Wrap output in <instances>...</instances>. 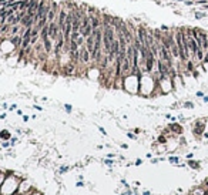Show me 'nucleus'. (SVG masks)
<instances>
[{"label": "nucleus", "instance_id": "6e6552de", "mask_svg": "<svg viewBox=\"0 0 208 195\" xmlns=\"http://www.w3.org/2000/svg\"><path fill=\"white\" fill-rule=\"evenodd\" d=\"M170 128L174 131L175 134H181L182 133V127L180 125V124H177V123H173V124H170Z\"/></svg>", "mask_w": 208, "mask_h": 195}, {"label": "nucleus", "instance_id": "dca6fc26", "mask_svg": "<svg viewBox=\"0 0 208 195\" xmlns=\"http://www.w3.org/2000/svg\"><path fill=\"white\" fill-rule=\"evenodd\" d=\"M168 161H170V162L177 164V162H178V157H170V158H168Z\"/></svg>", "mask_w": 208, "mask_h": 195}, {"label": "nucleus", "instance_id": "f03ea898", "mask_svg": "<svg viewBox=\"0 0 208 195\" xmlns=\"http://www.w3.org/2000/svg\"><path fill=\"white\" fill-rule=\"evenodd\" d=\"M41 43H43V48H44V51H46L47 54L52 53L53 46H54V41L49 37V36H47V37H44V39H41Z\"/></svg>", "mask_w": 208, "mask_h": 195}, {"label": "nucleus", "instance_id": "a211bd4d", "mask_svg": "<svg viewBox=\"0 0 208 195\" xmlns=\"http://www.w3.org/2000/svg\"><path fill=\"white\" fill-rule=\"evenodd\" d=\"M64 108H66V110H67V111H68V112H70V111H71V105H68V104H66V105H64Z\"/></svg>", "mask_w": 208, "mask_h": 195}, {"label": "nucleus", "instance_id": "39448f33", "mask_svg": "<svg viewBox=\"0 0 208 195\" xmlns=\"http://www.w3.org/2000/svg\"><path fill=\"white\" fill-rule=\"evenodd\" d=\"M204 124L201 123H195V127H194V134H197V135H201V134L204 133Z\"/></svg>", "mask_w": 208, "mask_h": 195}, {"label": "nucleus", "instance_id": "0eeeda50", "mask_svg": "<svg viewBox=\"0 0 208 195\" xmlns=\"http://www.w3.org/2000/svg\"><path fill=\"white\" fill-rule=\"evenodd\" d=\"M6 23H7V24H10V26H14V24H19L20 22L17 20L16 14H11V16H9L7 19H6Z\"/></svg>", "mask_w": 208, "mask_h": 195}, {"label": "nucleus", "instance_id": "f8f14e48", "mask_svg": "<svg viewBox=\"0 0 208 195\" xmlns=\"http://www.w3.org/2000/svg\"><path fill=\"white\" fill-rule=\"evenodd\" d=\"M190 167H192V168H200V162L198 161H190Z\"/></svg>", "mask_w": 208, "mask_h": 195}, {"label": "nucleus", "instance_id": "7ed1b4c3", "mask_svg": "<svg viewBox=\"0 0 208 195\" xmlns=\"http://www.w3.org/2000/svg\"><path fill=\"white\" fill-rule=\"evenodd\" d=\"M10 39V41L13 43V46L16 47V50L19 51L20 50V47H22V41H23V36H20V34H16V36H11V37H9Z\"/></svg>", "mask_w": 208, "mask_h": 195}, {"label": "nucleus", "instance_id": "20e7f679", "mask_svg": "<svg viewBox=\"0 0 208 195\" xmlns=\"http://www.w3.org/2000/svg\"><path fill=\"white\" fill-rule=\"evenodd\" d=\"M192 14H194V19H195V20H203V19H205V17L208 16V13H207V11L198 10V9H197V10H195Z\"/></svg>", "mask_w": 208, "mask_h": 195}, {"label": "nucleus", "instance_id": "4be33fe9", "mask_svg": "<svg viewBox=\"0 0 208 195\" xmlns=\"http://www.w3.org/2000/svg\"><path fill=\"white\" fill-rule=\"evenodd\" d=\"M204 101H205V103H208V97H204Z\"/></svg>", "mask_w": 208, "mask_h": 195}, {"label": "nucleus", "instance_id": "9d476101", "mask_svg": "<svg viewBox=\"0 0 208 195\" xmlns=\"http://www.w3.org/2000/svg\"><path fill=\"white\" fill-rule=\"evenodd\" d=\"M0 138L2 140H10V133H9L7 130H3L2 133H0Z\"/></svg>", "mask_w": 208, "mask_h": 195}, {"label": "nucleus", "instance_id": "423d86ee", "mask_svg": "<svg viewBox=\"0 0 208 195\" xmlns=\"http://www.w3.org/2000/svg\"><path fill=\"white\" fill-rule=\"evenodd\" d=\"M93 30H94V29H93V26H91V24H89L86 29H83V32H81V36H83L84 39H87V37H89V36L93 33Z\"/></svg>", "mask_w": 208, "mask_h": 195}, {"label": "nucleus", "instance_id": "f257e3e1", "mask_svg": "<svg viewBox=\"0 0 208 195\" xmlns=\"http://www.w3.org/2000/svg\"><path fill=\"white\" fill-rule=\"evenodd\" d=\"M59 32H60V29H59V24H57L56 20H54V22H52V23H49V37L52 39L53 41L57 40Z\"/></svg>", "mask_w": 208, "mask_h": 195}, {"label": "nucleus", "instance_id": "9b49d317", "mask_svg": "<svg viewBox=\"0 0 208 195\" xmlns=\"http://www.w3.org/2000/svg\"><path fill=\"white\" fill-rule=\"evenodd\" d=\"M160 30H161V32H164V33H167V32H171V27L165 26V24H161V26H160Z\"/></svg>", "mask_w": 208, "mask_h": 195}, {"label": "nucleus", "instance_id": "6ab92c4d", "mask_svg": "<svg viewBox=\"0 0 208 195\" xmlns=\"http://www.w3.org/2000/svg\"><path fill=\"white\" fill-rule=\"evenodd\" d=\"M16 108H17V105H16V104H13V105H11V107L9 108V110H10V111H13V110H16Z\"/></svg>", "mask_w": 208, "mask_h": 195}, {"label": "nucleus", "instance_id": "2eb2a0df", "mask_svg": "<svg viewBox=\"0 0 208 195\" xmlns=\"http://www.w3.org/2000/svg\"><path fill=\"white\" fill-rule=\"evenodd\" d=\"M184 107H185V108H194V104L190 103V101H187V103H184Z\"/></svg>", "mask_w": 208, "mask_h": 195}, {"label": "nucleus", "instance_id": "4468645a", "mask_svg": "<svg viewBox=\"0 0 208 195\" xmlns=\"http://www.w3.org/2000/svg\"><path fill=\"white\" fill-rule=\"evenodd\" d=\"M158 142L160 144H165V142H167V138H165L164 135H160L158 137Z\"/></svg>", "mask_w": 208, "mask_h": 195}, {"label": "nucleus", "instance_id": "412c9836", "mask_svg": "<svg viewBox=\"0 0 208 195\" xmlns=\"http://www.w3.org/2000/svg\"><path fill=\"white\" fill-rule=\"evenodd\" d=\"M100 131H101V133L104 134V135H105V134H107V133H105V130H104V128H101V127H100Z\"/></svg>", "mask_w": 208, "mask_h": 195}, {"label": "nucleus", "instance_id": "ddd939ff", "mask_svg": "<svg viewBox=\"0 0 208 195\" xmlns=\"http://www.w3.org/2000/svg\"><path fill=\"white\" fill-rule=\"evenodd\" d=\"M184 4H185L187 7H192V6H195V3H194V0H185Z\"/></svg>", "mask_w": 208, "mask_h": 195}, {"label": "nucleus", "instance_id": "aec40b11", "mask_svg": "<svg viewBox=\"0 0 208 195\" xmlns=\"http://www.w3.org/2000/svg\"><path fill=\"white\" fill-rule=\"evenodd\" d=\"M171 2H178V3H184L185 0H171Z\"/></svg>", "mask_w": 208, "mask_h": 195}, {"label": "nucleus", "instance_id": "f3484780", "mask_svg": "<svg viewBox=\"0 0 208 195\" xmlns=\"http://www.w3.org/2000/svg\"><path fill=\"white\" fill-rule=\"evenodd\" d=\"M155 2V4H158V6H162L164 3H162V0H154Z\"/></svg>", "mask_w": 208, "mask_h": 195}, {"label": "nucleus", "instance_id": "1a4fd4ad", "mask_svg": "<svg viewBox=\"0 0 208 195\" xmlns=\"http://www.w3.org/2000/svg\"><path fill=\"white\" fill-rule=\"evenodd\" d=\"M9 29H10V24H7V23L2 24V26H0V33H2V36H4L6 33L9 32Z\"/></svg>", "mask_w": 208, "mask_h": 195}]
</instances>
